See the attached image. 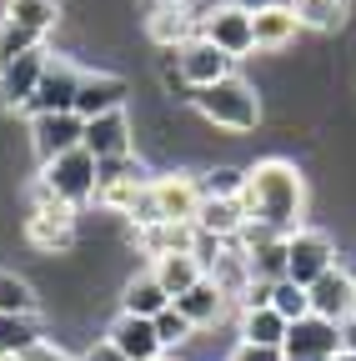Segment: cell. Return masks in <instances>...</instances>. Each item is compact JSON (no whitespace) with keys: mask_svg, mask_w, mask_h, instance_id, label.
Here are the masks:
<instances>
[{"mask_svg":"<svg viewBox=\"0 0 356 361\" xmlns=\"http://www.w3.org/2000/svg\"><path fill=\"white\" fill-rule=\"evenodd\" d=\"M241 206L251 226H266L276 236H296L301 216H306V176L296 161L286 156H266L256 166H246L241 180Z\"/></svg>","mask_w":356,"mask_h":361,"instance_id":"6da1fadb","label":"cell"},{"mask_svg":"<svg viewBox=\"0 0 356 361\" xmlns=\"http://www.w3.org/2000/svg\"><path fill=\"white\" fill-rule=\"evenodd\" d=\"M191 106L201 111V121H206V126L231 130V135H241V130H256V126H261V90H256L251 80H241V75H226V80H216V85L196 90Z\"/></svg>","mask_w":356,"mask_h":361,"instance_id":"7a4b0ae2","label":"cell"},{"mask_svg":"<svg viewBox=\"0 0 356 361\" xmlns=\"http://www.w3.org/2000/svg\"><path fill=\"white\" fill-rule=\"evenodd\" d=\"M201 176H186V171H166V176H151L146 196L136 201L130 221L136 226H156V221H181V226H196V211H201Z\"/></svg>","mask_w":356,"mask_h":361,"instance_id":"3957f363","label":"cell"},{"mask_svg":"<svg viewBox=\"0 0 356 361\" xmlns=\"http://www.w3.org/2000/svg\"><path fill=\"white\" fill-rule=\"evenodd\" d=\"M20 236L40 256H70L75 241H80V211L66 206V201H51L40 186H30V216L20 226Z\"/></svg>","mask_w":356,"mask_h":361,"instance_id":"277c9868","label":"cell"},{"mask_svg":"<svg viewBox=\"0 0 356 361\" xmlns=\"http://www.w3.org/2000/svg\"><path fill=\"white\" fill-rule=\"evenodd\" d=\"M35 186L46 191L51 201H66V206H91L96 201V186H101V166H96V156L91 151H66V156H56V161H46L40 166V176H35Z\"/></svg>","mask_w":356,"mask_h":361,"instance_id":"5b68a950","label":"cell"},{"mask_svg":"<svg viewBox=\"0 0 356 361\" xmlns=\"http://www.w3.org/2000/svg\"><path fill=\"white\" fill-rule=\"evenodd\" d=\"M231 66H236L231 56H221L206 35H196V40H186V45H176V51H166L161 75H166V85H181V90H191V96H196V90H206V85H216V80L236 75Z\"/></svg>","mask_w":356,"mask_h":361,"instance_id":"8992f818","label":"cell"},{"mask_svg":"<svg viewBox=\"0 0 356 361\" xmlns=\"http://www.w3.org/2000/svg\"><path fill=\"white\" fill-rule=\"evenodd\" d=\"M201 35L216 45L221 56L241 61L246 51H256V30H251V6L241 0H221V6L201 11Z\"/></svg>","mask_w":356,"mask_h":361,"instance_id":"52a82bcc","label":"cell"},{"mask_svg":"<svg viewBox=\"0 0 356 361\" xmlns=\"http://www.w3.org/2000/svg\"><path fill=\"white\" fill-rule=\"evenodd\" d=\"M336 261H341L336 241L326 231H317V226H301L296 236H286V281H296V286H311L317 276H326Z\"/></svg>","mask_w":356,"mask_h":361,"instance_id":"ba28073f","label":"cell"},{"mask_svg":"<svg viewBox=\"0 0 356 361\" xmlns=\"http://www.w3.org/2000/svg\"><path fill=\"white\" fill-rule=\"evenodd\" d=\"M146 186H151V176H146V166H141L136 156L111 161V166H101L96 206H101V211H111V216H130V211H136V201L146 196Z\"/></svg>","mask_w":356,"mask_h":361,"instance_id":"9c48e42d","label":"cell"},{"mask_svg":"<svg viewBox=\"0 0 356 361\" xmlns=\"http://www.w3.org/2000/svg\"><path fill=\"white\" fill-rule=\"evenodd\" d=\"M80 80H85V71H80L75 61L51 56L46 75H40V85H35V101L25 106V111H30V121H35V116H66V111H75Z\"/></svg>","mask_w":356,"mask_h":361,"instance_id":"30bf717a","label":"cell"},{"mask_svg":"<svg viewBox=\"0 0 356 361\" xmlns=\"http://www.w3.org/2000/svg\"><path fill=\"white\" fill-rule=\"evenodd\" d=\"M281 356L286 361H341V326L321 322V316H301V322L286 326Z\"/></svg>","mask_w":356,"mask_h":361,"instance_id":"8fae6325","label":"cell"},{"mask_svg":"<svg viewBox=\"0 0 356 361\" xmlns=\"http://www.w3.org/2000/svg\"><path fill=\"white\" fill-rule=\"evenodd\" d=\"M80 146L96 156V166H111V161L136 156V121H130V111H111V116L85 121Z\"/></svg>","mask_w":356,"mask_h":361,"instance_id":"7c38bea8","label":"cell"},{"mask_svg":"<svg viewBox=\"0 0 356 361\" xmlns=\"http://www.w3.org/2000/svg\"><path fill=\"white\" fill-rule=\"evenodd\" d=\"M146 35L161 45V51H176V45L201 35V16H196L191 0H156L146 11Z\"/></svg>","mask_w":356,"mask_h":361,"instance_id":"4fadbf2b","label":"cell"},{"mask_svg":"<svg viewBox=\"0 0 356 361\" xmlns=\"http://www.w3.org/2000/svg\"><path fill=\"white\" fill-rule=\"evenodd\" d=\"M46 66H51V51H46V45H35V51L16 56L11 66H0V106L25 111V106L35 101V85H40V75H46Z\"/></svg>","mask_w":356,"mask_h":361,"instance_id":"5bb4252c","label":"cell"},{"mask_svg":"<svg viewBox=\"0 0 356 361\" xmlns=\"http://www.w3.org/2000/svg\"><path fill=\"white\" fill-rule=\"evenodd\" d=\"M80 135H85V121L75 111H66V116H35L30 121V151H35L40 166H46V161H56L66 151H80Z\"/></svg>","mask_w":356,"mask_h":361,"instance_id":"9a60e30c","label":"cell"},{"mask_svg":"<svg viewBox=\"0 0 356 361\" xmlns=\"http://www.w3.org/2000/svg\"><path fill=\"white\" fill-rule=\"evenodd\" d=\"M125 96H130V80H125V75H111V71H85L80 96H75V116H80V121H96V116L125 111Z\"/></svg>","mask_w":356,"mask_h":361,"instance_id":"2e32d148","label":"cell"},{"mask_svg":"<svg viewBox=\"0 0 356 361\" xmlns=\"http://www.w3.org/2000/svg\"><path fill=\"white\" fill-rule=\"evenodd\" d=\"M351 291H356V276L336 261L326 276H317V281L306 286V296H311V316H321V322H336V326H341L346 316H351Z\"/></svg>","mask_w":356,"mask_h":361,"instance_id":"e0dca14e","label":"cell"},{"mask_svg":"<svg viewBox=\"0 0 356 361\" xmlns=\"http://www.w3.org/2000/svg\"><path fill=\"white\" fill-rule=\"evenodd\" d=\"M106 341L125 356V361H161L166 356V346H161V336H156V322H146V316H116V322L106 326Z\"/></svg>","mask_w":356,"mask_h":361,"instance_id":"ac0fdd59","label":"cell"},{"mask_svg":"<svg viewBox=\"0 0 356 361\" xmlns=\"http://www.w3.org/2000/svg\"><path fill=\"white\" fill-rule=\"evenodd\" d=\"M251 30H256V51H286L296 40L301 20L291 11V0H266V6H251Z\"/></svg>","mask_w":356,"mask_h":361,"instance_id":"d6986e66","label":"cell"},{"mask_svg":"<svg viewBox=\"0 0 356 361\" xmlns=\"http://www.w3.org/2000/svg\"><path fill=\"white\" fill-rule=\"evenodd\" d=\"M206 276L221 286V296H226L231 306H246V296H251V286H256V271H251L241 241H226V246H221V256L206 266Z\"/></svg>","mask_w":356,"mask_h":361,"instance_id":"ffe728a7","label":"cell"},{"mask_svg":"<svg viewBox=\"0 0 356 361\" xmlns=\"http://www.w3.org/2000/svg\"><path fill=\"white\" fill-rule=\"evenodd\" d=\"M196 231H201V236H216V241H236V236L246 231V206H241V196H231V201L206 196L201 211H196Z\"/></svg>","mask_w":356,"mask_h":361,"instance_id":"44dd1931","label":"cell"},{"mask_svg":"<svg viewBox=\"0 0 356 361\" xmlns=\"http://www.w3.org/2000/svg\"><path fill=\"white\" fill-rule=\"evenodd\" d=\"M226 306H231V301L221 296V286H216L211 276H206V281H196L186 296H176V311H181L196 331H211V326L221 322V316H226Z\"/></svg>","mask_w":356,"mask_h":361,"instance_id":"7402d4cb","label":"cell"},{"mask_svg":"<svg viewBox=\"0 0 356 361\" xmlns=\"http://www.w3.org/2000/svg\"><path fill=\"white\" fill-rule=\"evenodd\" d=\"M151 276L166 286V296L176 301V296H186L196 281H206V266L191 256V251H176V256H156L151 261Z\"/></svg>","mask_w":356,"mask_h":361,"instance_id":"603a6c76","label":"cell"},{"mask_svg":"<svg viewBox=\"0 0 356 361\" xmlns=\"http://www.w3.org/2000/svg\"><path fill=\"white\" fill-rule=\"evenodd\" d=\"M166 306H171V296H166V286L151 276V271H136V276L121 286V311L125 316H146V322H156Z\"/></svg>","mask_w":356,"mask_h":361,"instance_id":"cb8c5ba5","label":"cell"},{"mask_svg":"<svg viewBox=\"0 0 356 361\" xmlns=\"http://www.w3.org/2000/svg\"><path fill=\"white\" fill-rule=\"evenodd\" d=\"M286 326H291V322H281L271 306H246V311H241V326H236V341H251V346H276V351H281Z\"/></svg>","mask_w":356,"mask_h":361,"instance_id":"d4e9b609","label":"cell"},{"mask_svg":"<svg viewBox=\"0 0 356 361\" xmlns=\"http://www.w3.org/2000/svg\"><path fill=\"white\" fill-rule=\"evenodd\" d=\"M6 20L46 40L61 25V0H6Z\"/></svg>","mask_w":356,"mask_h":361,"instance_id":"484cf974","label":"cell"},{"mask_svg":"<svg viewBox=\"0 0 356 361\" xmlns=\"http://www.w3.org/2000/svg\"><path fill=\"white\" fill-rule=\"evenodd\" d=\"M291 11H296L301 30H321V35H331V30L346 25L351 0H291Z\"/></svg>","mask_w":356,"mask_h":361,"instance_id":"4316f807","label":"cell"},{"mask_svg":"<svg viewBox=\"0 0 356 361\" xmlns=\"http://www.w3.org/2000/svg\"><path fill=\"white\" fill-rule=\"evenodd\" d=\"M40 311V296L25 276H16V271H0V316H25V322H35Z\"/></svg>","mask_w":356,"mask_h":361,"instance_id":"83f0119b","label":"cell"},{"mask_svg":"<svg viewBox=\"0 0 356 361\" xmlns=\"http://www.w3.org/2000/svg\"><path fill=\"white\" fill-rule=\"evenodd\" d=\"M30 341H40L35 322H25V316H0V361H16Z\"/></svg>","mask_w":356,"mask_h":361,"instance_id":"f1b7e54d","label":"cell"},{"mask_svg":"<svg viewBox=\"0 0 356 361\" xmlns=\"http://www.w3.org/2000/svg\"><path fill=\"white\" fill-rule=\"evenodd\" d=\"M271 311L281 316V322H301V316H311L306 286H296V281H271Z\"/></svg>","mask_w":356,"mask_h":361,"instance_id":"f546056e","label":"cell"},{"mask_svg":"<svg viewBox=\"0 0 356 361\" xmlns=\"http://www.w3.org/2000/svg\"><path fill=\"white\" fill-rule=\"evenodd\" d=\"M156 336H161V346H166V356H176V351H181V346H186V341L196 336V326H191V322H186V316H181V311H176V301H171V306H166V311L156 316Z\"/></svg>","mask_w":356,"mask_h":361,"instance_id":"4dcf8cb0","label":"cell"},{"mask_svg":"<svg viewBox=\"0 0 356 361\" xmlns=\"http://www.w3.org/2000/svg\"><path fill=\"white\" fill-rule=\"evenodd\" d=\"M241 180H246V171H236V166H211V171L201 176V196L231 201V196H241Z\"/></svg>","mask_w":356,"mask_h":361,"instance_id":"1f68e13d","label":"cell"},{"mask_svg":"<svg viewBox=\"0 0 356 361\" xmlns=\"http://www.w3.org/2000/svg\"><path fill=\"white\" fill-rule=\"evenodd\" d=\"M35 45H46V40L30 35V30H20V25H11V20H0V66H11L16 56L35 51Z\"/></svg>","mask_w":356,"mask_h":361,"instance_id":"d6a6232c","label":"cell"},{"mask_svg":"<svg viewBox=\"0 0 356 361\" xmlns=\"http://www.w3.org/2000/svg\"><path fill=\"white\" fill-rule=\"evenodd\" d=\"M16 361H75V356H70V351H66L61 341H51V336H40V341H30V346H25V351H20Z\"/></svg>","mask_w":356,"mask_h":361,"instance_id":"836d02e7","label":"cell"},{"mask_svg":"<svg viewBox=\"0 0 356 361\" xmlns=\"http://www.w3.org/2000/svg\"><path fill=\"white\" fill-rule=\"evenodd\" d=\"M226 361H286V356H281L276 346H251V341H236Z\"/></svg>","mask_w":356,"mask_h":361,"instance_id":"e575fe53","label":"cell"},{"mask_svg":"<svg viewBox=\"0 0 356 361\" xmlns=\"http://www.w3.org/2000/svg\"><path fill=\"white\" fill-rule=\"evenodd\" d=\"M75 361H125V356H121V351H116L111 341H96V346H85V351H80Z\"/></svg>","mask_w":356,"mask_h":361,"instance_id":"d590c367","label":"cell"},{"mask_svg":"<svg viewBox=\"0 0 356 361\" xmlns=\"http://www.w3.org/2000/svg\"><path fill=\"white\" fill-rule=\"evenodd\" d=\"M341 356H356V316L341 322Z\"/></svg>","mask_w":356,"mask_h":361,"instance_id":"8d00e7d4","label":"cell"},{"mask_svg":"<svg viewBox=\"0 0 356 361\" xmlns=\"http://www.w3.org/2000/svg\"><path fill=\"white\" fill-rule=\"evenodd\" d=\"M341 361H356V356H341Z\"/></svg>","mask_w":356,"mask_h":361,"instance_id":"74e56055","label":"cell"},{"mask_svg":"<svg viewBox=\"0 0 356 361\" xmlns=\"http://www.w3.org/2000/svg\"><path fill=\"white\" fill-rule=\"evenodd\" d=\"M151 6H156V0H151ZM191 6H196V0H191Z\"/></svg>","mask_w":356,"mask_h":361,"instance_id":"f35d334b","label":"cell"},{"mask_svg":"<svg viewBox=\"0 0 356 361\" xmlns=\"http://www.w3.org/2000/svg\"><path fill=\"white\" fill-rule=\"evenodd\" d=\"M161 361H171V356H161Z\"/></svg>","mask_w":356,"mask_h":361,"instance_id":"ab89813d","label":"cell"}]
</instances>
